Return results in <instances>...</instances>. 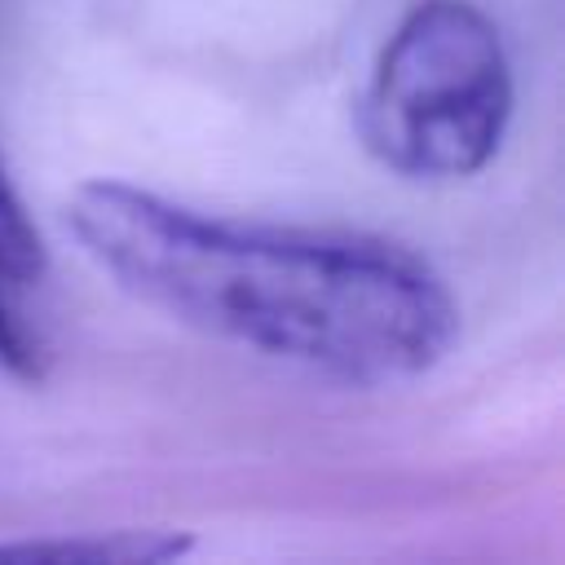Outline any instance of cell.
<instances>
[{
    "label": "cell",
    "mask_w": 565,
    "mask_h": 565,
    "mask_svg": "<svg viewBox=\"0 0 565 565\" xmlns=\"http://www.w3.org/2000/svg\"><path fill=\"white\" fill-rule=\"evenodd\" d=\"M512 102V57L494 18L472 0H415L358 97V137L406 181H463L499 154Z\"/></svg>",
    "instance_id": "2"
},
{
    "label": "cell",
    "mask_w": 565,
    "mask_h": 565,
    "mask_svg": "<svg viewBox=\"0 0 565 565\" xmlns=\"http://www.w3.org/2000/svg\"><path fill=\"white\" fill-rule=\"evenodd\" d=\"M66 225L137 305L340 384L415 380L459 335L446 278L384 234L225 216L115 177L75 185Z\"/></svg>",
    "instance_id": "1"
},
{
    "label": "cell",
    "mask_w": 565,
    "mask_h": 565,
    "mask_svg": "<svg viewBox=\"0 0 565 565\" xmlns=\"http://www.w3.org/2000/svg\"><path fill=\"white\" fill-rule=\"evenodd\" d=\"M185 552L190 539L172 530H110V534H75V539L0 543V556L57 561V565H159Z\"/></svg>",
    "instance_id": "3"
},
{
    "label": "cell",
    "mask_w": 565,
    "mask_h": 565,
    "mask_svg": "<svg viewBox=\"0 0 565 565\" xmlns=\"http://www.w3.org/2000/svg\"><path fill=\"white\" fill-rule=\"evenodd\" d=\"M44 344L40 335L0 300V371L22 380V384H40L44 380Z\"/></svg>",
    "instance_id": "5"
},
{
    "label": "cell",
    "mask_w": 565,
    "mask_h": 565,
    "mask_svg": "<svg viewBox=\"0 0 565 565\" xmlns=\"http://www.w3.org/2000/svg\"><path fill=\"white\" fill-rule=\"evenodd\" d=\"M49 269V247L4 168L0 154V278L4 282H40Z\"/></svg>",
    "instance_id": "4"
}]
</instances>
